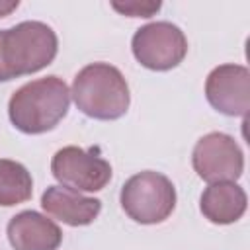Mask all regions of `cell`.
Segmentation results:
<instances>
[{"instance_id":"14","label":"cell","mask_w":250,"mask_h":250,"mask_svg":"<svg viewBox=\"0 0 250 250\" xmlns=\"http://www.w3.org/2000/svg\"><path fill=\"white\" fill-rule=\"evenodd\" d=\"M2 37H4V31H0V82H6L12 78L10 70L6 68V62H4V55H2Z\"/></svg>"},{"instance_id":"3","label":"cell","mask_w":250,"mask_h":250,"mask_svg":"<svg viewBox=\"0 0 250 250\" xmlns=\"http://www.w3.org/2000/svg\"><path fill=\"white\" fill-rule=\"evenodd\" d=\"M57 35L43 21H21L4 29L2 55L12 78L45 68L57 57Z\"/></svg>"},{"instance_id":"15","label":"cell","mask_w":250,"mask_h":250,"mask_svg":"<svg viewBox=\"0 0 250 250\" xmlns=\"http://www.w3.org/2000/svg\"><path fill=\"white\" fill-rule=\"evenodd\" d=\"M18 8V0L16 2H0V18H4V16H8L12 10H16Z\"/></svg>"},{"instance_id":"6","label":"cell","mask_w":250,"mask_h":250,"mask_svg":"<svg viewBox=\"0 0 250 250\" xmlns=\"http://www.w3.org/2000/svg\"><path fill=\"white\" fill-rule=\"evenodd\" d=\"M51 172L61 186L74 191H100L111 180V166L94 150L64 146L55 152Z\"/></svg>"},{"instance_id":"7","label":"cell","mask_w":250,"mask_h":250,"mask_svg":"<svg viewBox=\"0 0 250 250\" xmlns=\"http://www.w3.org/2000/svg\"><path fill=\"white\" fill-rule=\"evenodd\" d=\"M191 164L197 176L209 184L234 182L242 176L244 154L230 135L209 133L195 143Z\"/></svg>"},{"instance_id":"8","label":"cell","mask_w":250,"mask_h":250,"mask_svg":"<svg viewBox=\"0 0 250 250\" xmlns=\"http://www.w3.org/2000/svg\"><path fill=\"white\" fill-rule=\"evenodd\" d=\"M209 104L225 115L246 117L250 109V70L242 64H221L205 82Z\"/></svg>"},{"instance_id":"11","label":"cell","mask_w":250,"mask_h":250,"mask_svg":"<svg viewBox=\"0 0 250 250\" xmlns=\"http://www.w3.org/2000/svg\"><path fill=\"white\" fill-rule=\"evenodd\" d=\"M199 209L205 219L215 225H230L246 211V193L234 182L211 184L201 193Z\"/></svg>"},{"instance_id":"10","label":"cell","mask_w":250,"mask_h":250,"mask_svg":"<svg viewBox=\"0 0 250 250\" xmlns=\"http://www.w3.org/2000/svg\"><path fill=\"white\" fill-rule=\"evenodd\" d=\"M41 207L64 225L84 227L94 223V219L100 215L102 201L96 197H86L80 191L64 186H51L41 195Z\"/></svg>"},{"instance_id":"13","label":"cell","mask_w":250,"mask_h":250,"mask_svg":"<svg viewBox=\"0 0 250 250\" xmlns=\"http://www.w3.org/2000/svg\"><path fill=\"white\" fill-rule=\"evenodd\" d=\"M111 6L119 14H125L131 18H150L154 12H158L160 2H125V4L113 2Z\"/></svg>"},{"instance_id":"2","label":"cell","mask_w":250,"mask_h":250,"mask_svg":"<svg viewBox=\"0 0 250 250\" xmlns=\"http://www.w3.org/2000/svg\"><path fill=\"white\" fill-rule=\"evenodd\" d=\"M76 107L88 117L109 121L119 119L129 109V86L121 70L107 62L86 64L72 82Z\"/></svg>"},{"instance_id":"12","label":"cell","mask_w":250,"mask_h":250,"mask_svg":"<svg viewBox=\"0 0 250 250\" xmlns=\"http://www.w3.org/2000/svg\"><path fill=\"white\" fill-rule=\"evenodd\" d=\"M33 182L27 168L16 160L0 158V205L12 207L31 197Z\"/></svg>"},{"instance_id":"5","label":"cell","mask_w":250,"mask_h":250,"mask_svg":"<svg viewBox=\"0 0 250 250\" xmlns=\"http://www.w3.org/2000/svg\"><path fill=\"white\" fill-rule=\"evenodd\" d=\"M131 49L143 66L150 70H170L184 61L188 39L178 25L170 21H154L135 31Z\"/></svg>"},{"instance_id":"9","label":"cell","mask_w":250,"mask_h":250,"mask_svg":"<svg viewBox=\"0 0 250 250\" xmlns=\"http://www.w3.org/2000/svg\"><path fill=\"white\" fill-rule=\"evenodd\" d=\"M8 238L14 250H57L62 232L57 223L37 211H21L8 223Z\"/></svg>"},{"instance_id":"4","label":"cell","mask_w":250,"mask_h":250,"mask_svg":"<svg viewBox=\"0 0 250 250\" xmlns=\"http://www.w3.org/2000/svg\"><path fill=\"white\" fill-rule=\"evenodd\" d=\"M121 207L133 221L141 225L162 223L176 207L174 184L160 172H139L123 184Z\"/></svg>"},{"instance_id":"1","label":"cell","mask_w":250,"mask_h":250,"mask_svg":"<svg viewBox=\"0 0 250 250\" xmlns=\"http://www.w3.org/2000/svg\"><path fill=\"white\" fill-rule=\"evenodd\" d=\"M70 90L59 76H45L23 84L8 104V115L16 129L27 135L51 131L68 111Z\"/></svg>"}]
</instances>
